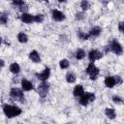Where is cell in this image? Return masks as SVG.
<instances>
[{"label": "cell", "mask_w": 124, "mask_h": 124, "mask_svg": "<svg viewBox=\"0 0 124 124\" xmlns=\"http://www.w3.org/2000/svg\"><path fill=\"white\" fill-rule=\"evenodd\" d=\"M101 33H102V27H100V26H98V25L93 26L92 28H90V30H89V32H88V34L90 35V37H93V38L100 36Z\"/></svg>", "instance_id": "obj_14"}, {"label": "cell", "mask_w": 124, "mask_h": 124, "mask_svg": "<svg viewBox=\"0 0 124 124\" xmlns=\"http://www.w3.org/2000/svg\"><path fill=\"white\" fill-rule=\"evenodd\" d=\"M10 97L19 103H25V97H24V93L23 90L21 88H17V87H13L10 90Z\"/></svg>", "instance_id": "obj_2"}, {"label": "cell", "mask_w": 124, "mask_h": 124, "mask_svg": "<svg viewBox=\"0 0 124 124\" xmlns=\"http://www.w3.org/2000/svg\"><path fill=\"white\" fill-rule=\"evenodd\" d=\"M20 20L23 23L31 24L32 22H34V16L29 14V13H22L20 16Z\"/></svg>", "instance_id": "obj_11"}, {"label": "cell", "mask_w": 124, "mask_h": 124, "mask_svg": "<svg viewBox=\"0 0 124 124\" xmlns=\"http://www.w3.org/2000/svg\"><path fill=\"white\" fill-rule=\"evenodd\" d=\"M78 98H79L78 103L82 107H86V106H88L89 103H92V102H94L96 100V95L93 92H84Z\"/></svg>", "instance_id": "obj_4"}, {"label": "cell", "mask_w": 124, "mask_h": 124, "mask_svg": "<svg viewBox=\"0 0 124 124\" xmlns=\"http://www.w3.org/2000/svg\"><path fill=\"white\" fill-rule=\"evenodd\" d=\"M105 115L109 119H114L116 117V111L112 108H105Z\"/></svg>", "instance_id": "obj_17"}, {"label": "cell", "mask_w": 124, "mask_h": 124, "mask_svg": "<svg viewBox=\"0 0 124 124\" xmlns=\"http://www.w3.org/2000/svg\"><path fill=\"white\" fill-rule=\"evenodd\" d=\"M90 7H91V4H90V2L88 0H81V2H80V8H81V10L83 12L89 10Z\"/></svg>", "instance_id": "obj_23"}, {"label": "cell", "mask_w": 124, "mask_h": 124, "mask_svg": "<svg viewBox=\"0 0 124 124\" xmlns=\"http://www.w3.org/2000/svg\"><path fill=\"white\" fill-rule=\"evenodd\" d=\"M114 78H115V82H116V86H118V85H121L122 83H123V78L120 77V76H118V75H116V76H114Z\"/></svg>", "instance_id": "obj_29"}, {"label": "cell", "mask_w": 124, "mask_h": 124, "mask_svg": "<svg viewBox=\"0 0 124 124\" xmlns=\"http://www.w3.org/2000/svg\"><path fill=\"white\" fill-rule=\"evenodd\" d=\"M3 112L6 117L8 118H14L16 116H19L22 113V109L15 105H10V104H4L2 107Z\"/></svg>", "instance_id": "obj_1"}, {"label": "cell", "mask_w": 124, "mask_h": 124, "mask_svg": "<svg viewBox=\"0 0 124 124\" xmlns=\"http://www.w3.org/2000/svg\"><path fill=\"white\" fill-rule=\"evenodd\" d=\"M85 73L89 76V78L91 80H96L100 74V69L94 64V62H89L85 69Z\"/></svg>", "instance_id": "obj_3"}, {"label": "cell", "mask_w": 124, "mask_h": 124, "mask_svg": "<svg viewBox=\"0 0 124 124\" xmlns=\"http://www.w3.org/2000/svg\"><path fill=\"white\" fill-rule=\"evenodd\" d=\"M65 78L68 83H75L77 80V76L73 72H68L65 76Z\"/></svg>", "instance_id": "obj_19"}, {"label": "cell", "mask_w": 124, "mask_h": 124, "mask_svg": "<svg viewBox=\"0 0 124 124\" xmlns=\"http://www.w3.org/2000/svg\"><path fill=\"white\" fill-rule=\"evenodd\" d=\"M16 39L17 41L20 43V44H25L28 42V36L26 33L24 32H19L17 35H16Z\"/></svg>", "instance_id": "obj_18"}, {"label": "cell", "mask_w": 124, "mask_h": 124, "mask_svg": "<svg viewBox=\"0 0 124 124\" xmlns=\"http://www.w3.org/2000/svg\"><path fill=\"white\" fill-rule=\"evenodd\" d=\"M12 3H13V5L15 7H17V9L19 7H21L23 4H25L24 0H12Z\"/></svg>", "instance_id": "obj_28"}, {"label": "cell", "mask_w": 124, "mask_h": 124, "mask_svg": "<svg viewBox=\"0 0 124 124\" xmlns=\"http://www.w3.org/2000/svg\"><path fill=\"white\" fill-rule=\"evenodd\" d=\"M118 30H119V32H121V33L124 32V22H123V21H120V22L118 23Z\"/></svg>", "instance_id": "obj_30"}, {"label": "cell", "mask_w": 124, "mask_h": 124, "mask_svg": "<svg viewBox=\"0 0 124 124\" xmlns=\"http://www.w3.org/2000/svg\"><path fill=\"white\" fill-rule=\"evenodd\" d=\"M104 83L108 88H113L116 85L114 76H107L104 79Z\"/></svg>", "instance_id": "obj_12"}, {"label": "cell", "mask_w": 124, "mask_h": 124, "mask_svg": "<svg viewBox=\"0 0 124 124\" xmlns=\"http://www.w3.org/2000/svg\"><path fill=\"white\" fill-rule=\"evenodd\" d=\"M36 78L41 81H46L50 77V69L48 67H46L42 72L35 74Z\"/></svg>", "instance_id": "obj_8"}, {"label": "cell", "mask_w": 124, "mask_h": 124, "mask_svg": "<svg viewBox=\"0 0 124 124\" xmlns=\"http://www.w3.org/2000/svg\"><path fill=\"white\" fill-rule=\"evenodd\" d=\"M45 19V16L43 14H37L34 16V22L36 23H42Z\"/></svg>", "instance_id": "obj_25"}, {"label": "cell", "mask_w": 124, "mask_h": 124, "mask_svg": "<svg viewBox=\"0 0 124 124\" xmlns=\"http://www.w3.org/2000/svg\"><path fill=\"white\" fill-rule=\"evenodd\" d=\"M51 17H52V19L54 21L60 22V21L65 20L66 16H65V14L63 12H61V11H59L57 9H54V10L51 11Z\"/></svg>", "instance_id": "obj_9"}, {"label": "cell", "mask_w": 124, "mask_h": 124, "mask_svg": "<svg viewBox=\"0 0 124 124\" xmlns=\"http://www.w3.org/2000/svg\"><path fill=\"white\" fill-rule=\"evenodd\" d=\"M4 66H5V61H4L2 58H0V69L3 68Z\"/></svg>", "instance_id": "obj_31"}, {"label": "cell", "mask_w": 124, "mask_h": 124, "mask_svg": "<svg viewBox=\"0 0 124 124\" xmlns=\"http://www.w3.org/2000/svg\"><path fill=\"white\" fill-rule=\"evenodd\" d=\"M1 44H2V38L0 37V46H1Z\"/></svg>", "instance_id": "obj_34"}, {"label": "cell", "mask_w": 124, "mask_h": 124, "mask_svg": "<svg viewBox=\"0 0 124 124\" xmlns=\"http://www.w3.org/2000/svg\"><path fill=\"white\" fill-rule=\"evenodd\" d=\"M75 18L77 20H83L85 18V13L83 11L81 12H78L76 15H75Z\"/></svg>", "instance_id": "obj_27"}, {"label": "cell", "mask_w": 124, "mask_h": 124, "mask_svg": "<svg viewBox=\"0 0 124 124\" xmlns=\"http://www.w3.org/2000/svg\"><path fill=\"white\" fill-rule=\"evenodd\" d=\"M49 91V83H47L46 81H41V83L38 85L37 88V93L41 98H46L48 94Z\"/></svg>", "instance_id": "obj_5"}, {"label": "cell", "mask_w": 124, "mask_h": 124, "mask_svg": "<svg viewBox=\"0 0 124 124\" xmlns=\"http://www.w3.org/2000/svg\"><path fill=\"white\" fill-rule=\"evenodd\" d=\"M77 35H78V38L79 40H81V41H87V40H89L91 38L88 33H85V32L81 31V30H78Z\"/></svg>", "instance_id": "obj_21"}, {"label": "cell", "mask_w": 124, "mask_h": 124, "mask_svg": "<svg viewBox=\"0 0 124 124\" xmlns=\"http://www.w3.org/2000/svg\"><path fill=\"white\" fill-rule=\"evenodd\" d=\"M108 46H109V50L112 51V52H113L114 54H116V55H121V54L123 53L122 45H121L116 39H113Z\"/></svg>", "instance_id": "obj_6"}, {"label": "cell", "mask_w": 124, "mask_h": 124, "mask_svg": "<svg viewBox=\"0 0 124 124\" xmlns=\"http://www.w3.org/2000/svg\"><path fill=\"white\" fill-rule=\"evenodd\" d=\"M36 1H38V2H46V3H48V0H36Z\"/></svg>", "instance_id": "obj_32"}, {"label": "cell", "mask_w": 124, "mask_h": 124, "mask_svg": "<svg viewBox=\"0 0 124 124\" xmlns=\"http://www.w3.org/2000/svg\"><path fill=\"white\" fill-rule=\"evenodd\" d=\"M111 100H112V102H113L114 104H116V105H121V104L123 103L122 98H121L120 96H118V95H113L112 98H111Z\"/></svg>", "instance_id": "obj_26"}, {"label": "cell", "mask_w": 124, "mask_h": 124, "mask_svg": "<svg viewBox=\"0 0 124 124\" xmlns=\"http://www.w3.org/2000/svg\"><path fill=\"white\" fill-rule=\"evenodd\" d=\"M9 70H10V72H11L12 74H14V75H17V74H19V72H20V66H19L18 63H16V62H13L12 64H10V66H9Z\"/></svg>", "instance_id": "obj_16"}, {"label": "cell", "mask_w": 124, "mask_h": 124, "mask_svg": "<svg viewBox=\"0 0 124 124\" xmlns=\"http://www.w3.org/2000/svg\"><path fill=\"white\" fill-rule=\"evenodd\" d=\"M86 53H85V50L82 49V48H78L75 52V57L77 60H82L84 57H85Z\"/></svg>", "instance_id": "obj_20"}, {"label": "cell", "mask_w": 124, "mask_h": 124, "mask_svg": "<svg viewBox=\"0 0 124 124\" xmlns=\"http://www.w3.org/2000/svg\"><path fill=\"white\" fill-rule=\"evenodd\" d=\"M84 93V88L81 84H77L73 89V95L75 97H79Z\"/></svg>", "instance_id": "obj_15"}, {"label": "cell", "mask_w": 124, "mask_h": 124, "mask_svg": "<svg viewBox=\"0 0 124 124\" xmlns=\"http://www.w3.org/2000/svg\"><path fill=\"white\" fill-rule=\"evenodd\" d=\"M58 2H60V3H63V2H65V1H67V0H57Z\"/></svg>", "instance_id": "obj_33"}, {"label": "cell", "mask_w": 124, "mask_h": 124, "mask_svg": "<svg viewBox=\"0 0 124 124\" xmlns=\"http://www.w3.org/2000/svg\"><path fill=\"white\" fill-rule=\"evenodd\" d=\"M20 85H21V89L23 91H31V90L34 89L33 83L30 80L26 79V78H22L20 80Z\"/></svg>", "instance_id": "obj_10"}, {"label": "cell", "mask_w": 124, "mask_h": 124, "mask_svg": "<svg viewBox=\"0 0 124 124\" xmlns=\"http://www.w3.org/2000/svg\"><path fill=\"white\" fill-rule=\"evenodd\" d=\"M9 20V16L6 13H0V24L6 25Z\"/></svg>", "instance_id": "obj_24"}, {"label": "cell", "mask_w": 124, "mask_h": 124, "mask_svg": "<svg viewBox=\"0 0 124 124\" xmlns=\"http://www.w3.org/2000/svg\"><path fill=\"white\" fill-rule=\"evenodd\" d=\"M59 67H60V69H62V70L68 69V68L70 67V62H69V60L66 59V58L61 59V60L59 61Z\"/></svg>", "instance_id": "obj_22"}, {"label": "cell", "mask_w": 124, "mask_h": 124, "mask_svg": "<svg viewBox=\"0 0 124 124\" xmlns=\"http://www.w3.org/2000/svg\"><path fill=\"white\" fill-rule=\"evenodd\" d=\"M87 56H88V60L90 62H95L96 60H100L104 56V53L98 49H91L88 52Z\"/></svg>", "instance_id": "obj_7"}, {"label": "cell", "mask_w": 124, "mask_h": 124, "mask_svg": "<svg viewBox=\"0 0 124 124\" xmlns=\"http://www.w3.org/2000/svg\"><path fill=\"white\" fill-rule=\"evenodd\" d=\"M29 59L33 62V63H40L41 62V55L37 50H32L29 52Z\"/></svg>", "instance_id": "obj_13"}]
</instances>
